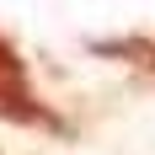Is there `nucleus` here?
<instances>
[{
  "label": "nucleus",
  "instance_id": "f257e3e1",
  "mask_svg": "<svg viewBox=\"0 0 155 155\" xmlns=\"http://www.w3.org/2000/svg\"><path fill=\"white\" fill-rule=\"evenodd\" d=\"M0 118L5 123H27V128H59L54 112L27 91V80H0Z\"/></svg>",
  "mask_w": 155,
  "mask_h": 155
},
{
  "label": "nucleus",
  "instance_id": "f03ea898",
  "mask_svg": "<svg viewBox=\"0 0 155 155\" xmlns=\"http://www.w3.org/2000/svg\"><path fill=\"white\" fill-rule=\"evenodd\" d=\"M0 80H21V59H16V48L0 38Z\"/></svg>",
  "mask_w": 155,
  "mask_h": 155
}]
</instances>
